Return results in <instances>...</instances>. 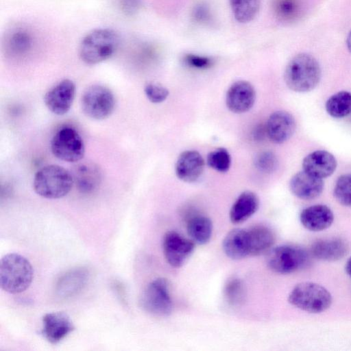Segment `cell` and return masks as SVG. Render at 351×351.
<instances>
[{
	"instance_id": "6da1fadb",
	"label": "cell",
	"mask_w": 351,
	"mask_h": 351,
	"mask_svg": "<svg viewBox=\"0 0 351 351\" xmlns=\"http://www.w3.org/2000/svg\"><path fill=\"white\" fill-rule=\"evenodd\" d=\"M322 70L317 59L306 53L293 57L286 66L284 80L287 87L296 93L313 90L319 83Z\"/></svg>"
},
{
	"instance_id": "7a4b0ae2",
	"label": "cell",
	"mask_w": 351,
	"mask_h": 351,
	"mask_svg": "<svg viewBox=\"0 0 351 351\" xmlns=\"http://www.w3.org/2000/svg\"><path fill=\"white\" fill-rule=\"evenodd\" d=\"M33 278V267L25 256L10 253L1 258L0 286L3 291L12 294L22 293L30 286Z\"/></svg>"
},
{
	"instance_id": "3957f363",
	"label": "cell",
	"mask_w": 351,
	"mask_h": 351,
	"mask_svg": "<svg viewBox=\"0 0 351 351\" xmlns=\"http://www.w3.org/2000/svg\"><path fill=\"white\" fill-rule=\"evenodd\" d=\"M73 180L71 173L57 165H49L39 169L33 181L34 191L47 199H59L71 190Z\"/></svg>"
},
{
	"instance_id": "277c9868",
	"label": "cell",
	"mask_w": 351,
	"mask_h": 351,
	"mask_svg": "<svg viewBox=\"0 0 351 351\" xmlns=\"http://www.w3.org/2000/svg\"><path fill=\"white\" fill-rule=\"evenodd\" d=\"M119 43V36L112 29H95L83 38L80 47V56L88 64L101 62L113 55Z\"/></svg>"
},
{
	"instance_id": "5b68a950",
	"label": "cell",
	"mask_w": 351,
	"mask_h": 351,
	"mask_svg": "<svg viewBox=\"0 0 351 351\" xmlns=\"http://www.w3.org/2000/svg\"><path fill=\"white\" fill-rule=\"evenodd\" d=\"M332 301V295L327 289L312 282L298 283L288 296V302L292 306L309 313H320L326 311Z\"/></svg>"
},
{
	"instance_id": "8992f818",
	"label": "cell",
	"mask_w": 351,
	"mask_h": 351,
	"mask_svg": "<svg viewBox=\"0 0 351 351\" xmlns=\"http://www.w3.org/2000/svg\"><path fill=\"white\" fill-rule=\"evenodd\" d=\"M308 262L306 251L298 245L286 244L272 247L267 253L266 263L275 273L289 274L304 268Z\"/></svg>"
},
{
	"instance_id": "52a82bcc",
	"label": "cell",
	"mask_w": 351,
	"mask_h": 351,
	"mask_svg": "<svg viewBox=\"0 0 351 351\" xmlns=\"http://www.w3.org/2000/svg\"><path fill=\"white\" fill-rule=\"evenodd\" d=\"M81 107L86 117L102 120L112 113L115 98L108 87L100 84L92 85L84 91L81 97Z\"/></svg>"
},
{
	"instance_id": "ba28073f",
	"label": "cell",
	"mask_w": 351,
	"mask_h": 351,
	"mask_svg": "<svg viewBox=\"0 0 351 351\" xmlns=\"http://www.w3.org/2000/svg\"><path fill=\"white\" fill-rule=\"evenodd\" d=\"M51 150L53 156L61 160L77 162L84 156L85 146L78 132L66 126L53 135L51 141Z\"/></svg>"
},
{
	"instance_id": "9c48e42d",
	"label": "cell",
	"mask_w": 351,
	"mask_h": 351,
	"mask_svg": "<svg viewBox=\"0 0 351 351\" xmlns=\"http://www.w3.org/2000/svg\"><path fill=\"white\" fill-rule=\"evenodd\" d=\"M140 304L144 311L154 315L171 314L173 304L168 280L158 278L150 282L141 296Z\"/></svg>"
},
{
	"instance_id": "30bf717a",
	"label": "cell",
	"mask_w": 351,
	"mask_h": 351,
	"mask_svg": "<svg viewBox=\"0 0 351 351\" xmlns=\"http://www.w3.org/2000/svg\"><path fill=\"white\" fill-rule=\"evenodd\" d=\"M195 243L176 231L165 233L162 240V250L169 265L182 267L193 254Z\"/></svg>"
},
{
	"instance_id": "8fae6325",
	"label": "cell",
	"mask_w": 351,
	"mask_h": 351,
	"mask_svg": "<svg viewBox=\"0 0 351 351\" xmlns=\"http://www.w3.org/2000/svg\"><path fill=\"white\" fill-rule=\"evenodd\" d=\"M75 91V83L69 79H64L45 94L44 103L52 113L57 115L65 114L73 104Z\"/></svg>"
},
{
	"instance_id": "7c38bea8",
	"label": "cell",
	"mask_w": 351,
	"mask_h": 351,
	"mask_svg": "<svg viewBox=\"0 0 351 351\" xmlns=\"http://www.w3.org/2000/svg\"><path fill=\"white\" fill-rule=\"evenodd\" d=\"M256 91L247 81L238 80L228 88L226 95L227 108L234 113L241 114L250 110L254 104Z\"/></svg>"
},
{
	"instance_id": "4fadbf2b",
	"label": "cell",
	"mask_w": 351,
	"mask_h": 351,
	"mask_svg": "<svg viewBox=\"0 0 351 351\" xmlns=\"http://www.w3.org/2000/svg\"><path fill=\"white\" fill-rule=\"evenodd\" d=\"M73 184L79 192L90 194L97 191L101 182L100 167L93 162H77L71 170Z\"/></svg>"
},
{
	"instance_id": "5bb4252c",
	"label": "cell",
	"mask_w": 351,
	"mask_h": 351,
	"mask_svg": "<svg viewBox=\"0 0 351 351\" xmlns=\"http://www.w3.org/2000/svg\"><path fill=\"white\" fill-rule=\"evenodd\" d=\"M296 123L293 116L285 110H278L270 114L266 125L269 139L276 144L288 141L293 134Z\"/></svg>"
},
{
	"instance_id": "9a60e30c",
	"label": "cell",
	"mask_w": 351,
	"mask_h": 351,
	"mask_svg": "<svg viewBox=\"0 0 351 351\" xmlns=\"http://www.w3.org/2000/svg\"><path fill=\"white\" fill-rule=\"evenodd\" d=\"M74 329L70 317L64 312L49 313L43 317L41 333L51 343H59Z\"/></svg>"
},
{
	"instance_id": "2e32d148",
	"label": "cell",
	"mask_w": 351,
	"mask_h": 351,
	"mask_svg": "<svg viewBox=\"0 0 351 351\" xmlns=\"http://www.w3.org/2000/svg\"><path fill=\"white\" fill-rule=\"evenodd\" d=\"M205 160L195 150L182 152L176 162L175 172L178 178L184 182H196L202 175Z\"/></svg>"
},
{
	"instance_id": "e0dca14e",
	"label": "cell",
	"mask_w": 351,
	"mask_h": 351,
	"mask_svg": "<svg viewBox=\"0 0 351 351\" xmlns=\"http://www.w3.org/2000/svg\"><path fill=\"white\" fill-rule=\"evenodd\" d=\"M324 186L323 179L304 170L294 174L289 181L291 193L304 200H311L318 197L322 194Z\"/></svg>"
},
{
	"instance_id": "ac0fdd59",
	"label": "cell",
	"mask_w": 351,
	"mask_h": 351,
	"mask_svg": "<svg viewBox=\"0 0 351 351\" xmlns=\"http://www.w3.org/2000/svg\"><path fill=\"white\" fill-rule=\"evenodd\" d=\"M89 279L88 270L83 267L69 270L58 280L55 291L62 299L77 295L86 285Z\"/></svg>"
},
{
	"instance_id": "d6986e66",
	"label": "cell",
	"mask_w": 351,
	"mask_h": 351,
	"mask_svg": "<svg viewBox=\"0 0 351 351\" xmlns=\"http://www.w3.org/2000/svg\"><path fill=\"white\" fill-rule=\"evenodd\" d=\"M337 162L335 157L326 150H316L304 157L303 170L319 178L330 176L336 170Z\"/></svg>"
},
{
	"instance_id": "ffe728a7",
	"label": "cell",
	"mask_w": 351,
	"mask_h": 351,
	"mask_svg": "<svg viewBox=\"0 0 351 351\" xmlns=\"http://www.w3.org/2000/svg\"><path fill=\"white\" fill-rule=\"evenodd\" d=\"M349 251V245L343 239L331 237L315 241L311 247L312 255L322 261H337Z\"/></svg>"
},
{
	"instance_id": "44dd1931",
	"label": "cell",
	"mask_w": 351,
	"mask_h": 351,
	"mask_svg": "<svg viewBox=\"0 0 351 351\" xmlns=\"http://www.w3.org/2000/svg\"><path fill=\"white\" fill-rule=\"evenodd\" d=\"M332 210L324 204H315L302 210L300 221L307 230L319 232L328 228L334 221Z\"/></svg>"
},
{
	"instance_id": "7402d4cb",
	"label": "cell",
	"mask_w": 351,
	"mask_h": 351,
	"mask_svg": "<svg viewBox=\"0 0 351 351\" xmlns=\"http://www.w3.org/2000/svg\"><path fill=\"white\" fill-rule=\"evenodd\" d=\"M259 199L252 191L241 193L232 204L230 213V220L232 223L239 224L247 221L258 209Z\"/></svg>"
},
{
	"instance_id": "603a6c76",
	"label": "cell",
	"mask_w": 351,
	"mask_h": 351,
	"mask_svg": "<svg viewBox=\"0 0 351 351\" xmlns=\"http://www.w3.org/2000/svg\"><path fill=\"white\" fill-rule=\"evenodd\" d=\"M222 248L226 255L233 260H240L250 256L247 230H231L222 241Z\"/></svg>"
},
{
	"instance_id": "cb8c5ba5",
	"label": "cell",
	"mask_w": 351,
	"mask_h": 351,
	"mask_svg": "<svg viewBox=\"0 0 351 351\" xmlns=\"http://www.w3.org/2000/svg\"><path fill=\"white\" fill-rule=\"evenodd\" d=\"M250 256L267 253L275 243V234L267 226H254L247 228Z\"/></svg>"
},
{
	"instance_id": "d4e9b609",
	"label": "cell",
	"mask_w": 351,
	"mask_h": 351,
	"mask_svg": "<svg viewBox=\"0 0 351 351\" xmlns=\"http://www.w3.org/2000/svg\"><path fill=\"white\" fill-rule=\"evenodd\" d=\"M213 229L211 219L205 215L195 214L187 219V233L195 243L205 245L208 243L212 237Z\"/></svg>"
},
{
	"instance_id": "484cf974",
	"label": "cell",
	"mask_w": 351,
	"mask_h": 351,
	"mask_svg": "<svg viewBox=\"0 0 351 351\" xmlns=\"http://www.w3.org/2000/svg\"><path fill=\"white\" fill-rule=\"evenodd\" d=\"M34 45L32 34L26 29L13 31L5 42L7 51L13 56L21 57L27 54Z\"/></svg>"
},
{
	"instance_id": "4316f807",
	"label": "cell",
	"mask_w": 351,
	"mask_h": 351,
	"mask_svg": "<svg viewBox=\"0 0 351 351\" xmlns=\"http://www.w3.org/2000/svg\"><path fill=\"white\" fill-rule=\"evenodd\" d=\"M271 8L278 21L291 23L301 16L303 2L302 0H272Z\"/></svg>"
},
{
	"instance_id": "83f0119b",
	"label": "cell",
	"mask_w": 351,
	"mask_h": 351,
	"mask_svg": "<svg viewBox=\"0 0 351 351\" xmlns=\"http://www.w3.org/2000/svg\"><path fill=\"white\" fill-rule=\"evenodd\" d=\"M327 113L336 119L343 118L351 113V93L342 90L331 95L326 101Z\"/></svg>"
},
{
	"instance_id": "f1b7e54d",
	"label": "cell",
	"mask_w": 351,
	"mask_h": 351,
	"mask_svg": "<svg viewBox=\"0 0 351 351\" xmlns=\"http://www.w3.org/2000/svg\"><path fill=\"white\" fill-rule=\"evenodd\" d=\"M261 0H230L234 19L239 23L252 21L258 14Z\"/></svg>"
},
{
	"instance_id": "f546056e",
	"label": "cell",
	"mask_w": 351,
	"mask_h": 351,
	"mask_svg": "<svg viewBox=\"0 0 351 351\" xmlns=\"http://www.w3.org/2000/svg\"><path fill=\"white\" fill-rule=\"evenodd\" d=\"M223 295L230 306L241 305L246 298V289L243 282L235 277L228 279L223 287Z\"/></svg>"
},
{
	"instance_id": "4dcf8cb0",
	"label": "cell",
	"mask_w": 351,
	"mask_h": 351,
	"mask_svg": "<svg viewBox=\"0 0 351 351\" xmlns=\"http://www.w3.org/2000/svg\"><path fill=\"white\" fill-rule=\"evenodd\" d=\"M231 156L223 147H219L210 152L206 158L207 165L213 169L220 172H227L231 166Z\"/></svg>"
},
{
	"instance_id": "1f68e13d",
	"label": "cell",
	"mask_w": 351,
	"mask_h": 351,
	"mask_svg": "<svg viewBox=\"0 0 351 351\" xmlns=\"http://www.w3.org/2000/svg\"><path fill=\"white\" fill-rule=\"evenodd\" d=\"M333 195L340 204L351 206V173L343 174L338 178Z\"/></svg>"
},
{
	"instance_id": "d6a6232c",
	"label": "cell",
	"mask_w": 351,
	"mask_h": 351,
	"mask_svg": "<svg viewBox=\"0 0 351 351\" xmlns=\"http://www.w3.org/2000/svg\"><path fill=\"white\" fill-rule=\"evenodd\" d=\"M254 163L255 167L261 172L270 173L277 168L278 159L274 152L264 151L256 155Z\"/></svg>"
},
{
	"instance_id": "836d02e7",
	"label": "cell",
	"mask_w": 351,
	"mask_h": 351,
	"mask_svg": "<svg viewBox=\"0 0 351 351\" xmlns=\"http://www.w3.org/2000/svg\"><path fill=\"white\" fill-rule=\"evenodd\" d=\"M144 92L149 101L154 104L163 102L169 94V90L166 87L155 82L147 84L145 86Z\"/></svg>"
},
{
	"instance_id": "e575fe53",
	"label": "cell",
	"mask_w": 351,
	"mask_h": 351,
	"mask_svg": "<svg viewBox=\"0 0 351 351\" xmlns=\"http://www.w3.org/2000/svg\"><path fill=\"white\" fill-rule=\"evenodd\" d=\"M184 62L189 66L197 69H206L212 66L213 60L208 57L188 53L183 57Z\"/></svg>"
},
{
	"instance_id": "d590c367",
	"label": "cell",
	"mask_w": 351,
	"mask_h": 351,
	"mask_svg": "<svg viewBox=\"0 0 351 351\" xmlns=\"http://www.w3.org/2000/svg\"><path fill=\"white\" fill-rule=\"evenodd\" d=\"M141 0H121V7L126 15H133L140 9Z\"/></svg>"
},
{
	"instance_id": "8d00e7d4",
	"label": "cell",
	"mask_w": 351,
	"mask_h": 351,
	"mask_svg": "<svg viewBox=\"0 0 351 351\" xmlns=\"http://www.w3.org/2000/svg\"><path fill=\"white\" fill-rule=\"evenodd\" d=\"M193 17L197 22L209 23L211 19L209 10L204 5H198L193 12Z\"/></svg>"
},
{
	"instance_id": "74e56055",
	"label": "cell",
	"mask_w": 351,
	"mask_h": 351,
	"mask_svg": "<svg viewBox=\"0 0 351 351\" xmlns=\"http://www.w3.org/2000/svg\"><path fill=\"white\" fill-rule=\"evenodd\" d=\"M266 134L265 125L263 127L262 125L257 127L253 134L254 138L256 140H261L263 138L264 135Z\"/></svg>"
},
{
	"instance_id": "f35d334b",
	"label": "cell",
	"mask_w": 351,
	"mask_h": 351,
	"mask_svg": "<svg viewBox=\"0 0 351 351\" xmlns=\"http://www.w3.org/2000/svg\"><path fill=\"white\" fill-rule=\"evenodd\" d=\"M345 271L346 274L351 278V256L347 260L346 263Z\"/></svg>"
},
{
	"instance_id": "ab89813d",
	"label": "cell",
	"mask_w": 351,
	"mask_h": 351,
	"mask_svg": "<svg viewBox=\"0 0 351 351\" xmlns=\"http://www.w3.org/2000/svg\"><path fill=\"white\" fill-rule=\"evenodd\" d=\"M346 45L349 52L351 53V29L347 36Z\"/></svg>"
}]
</instances>
